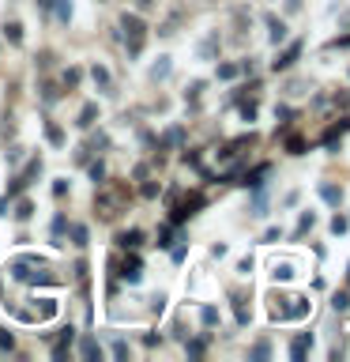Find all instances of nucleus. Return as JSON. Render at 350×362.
<instances>
[{
  "instance_id": "9",
  "label": "nucleus",
  "mask_w": 350,
  "mask_h": 362,
  "mask_svg": "<svg viewBox=\"0 0 350 362\" xmlns=\"http://www.w3.org/2000/svg\"><path fill=\"white\" fill-rule=\"evenodd\" d=\"M4 38H8L12 45H19L23 42V23H4Z\"/></svg>"
},
{
  "instance_id": "2",
  "label": "nucleus",
  "mask_w": 350,
  "mask_h": 362,
  "mask_svg": "<svg viewBox=\"0 0 350 362\" xmlns=\"http://www.w3.org/2000/svg\"><path fill=\"white\" fill-rule=\"evenodd\" d=\"M125 200H128V189L125 185H113V189H106V192L94 196V208H98V215L110 223V219H117V211H121Z\"/></svg>"
},
{
  "instance_id": "32",
  "label": "nucleus",
  "mask_w": 350,
  "mask_h": 362,
  "mask_svg": "<svg viewBox=\"0 0 350 362\" xmlns=\"http://www.w3.org/2000/svg\"><path fill=\"white\" fill-rule=\"evenodd\" d=\"M91 177H94V181H102V177H106V166H102V162H94V166H91Z\"/></svg>"
},
{
  "instance_id": "21",
  "label": "nucleus",
  "mask_w": 350,
  "mask_h": 362,
  "mask_svg": "<svg viewBox=\"0 0 350 362\" xmlns=\"http://www.w3.org/2000/svg\"><path fill=\"white\" fill-rule=\"evenodd\" d=\"M72 242H75V246H87V227L75 223V227H72Z\"/></svg>"
},
{
  "instance_id": "23",
  "label": "nucleus",
  "mask_w": 350,
  "mask_h": 362,
  "mask_svg": "<svg viewBox=\"0 0 350 362\" xmlns=\"http://www.w3.org/2000/svg\"><path fill=\"white\" fill-rule=\"evenodd\" d=\"M56 15H60L64 23H68V19H72V4H68V0H56Z\"/></svg>"
},
{
  "instance_id": "10",
  "label": "nucleus",
  "mask_w": 350,
  "mask_h": 362,
  "mask_svg": "<svg viewBox=\"0 0 350 362\" xmlns=\"http://www.w3.org/2000/svg\"><path fill=\"white\" fill-rule=\"evenodd\" d=\"M79 351H83V359H102V347H98V340H91V336H87L83 343H79Z\"/></svg>"
},
{
  "instance_id": "29",
  "label": "nucleus",
  "mask_w": 350,
  "mask_h": 362,
  "mask_svg": "<svg viewBox=\"0 0 350 362\" xmlns=\"http://www.w3.org/2000/svg\"><path fill=\"white\" fill-rule=\"evenodd\" d=\"M267 355H271V347H267V343H256V347H252V359H267Z\"/></svg>"
},
{
  "instance_id": "8",
  "label": "nucleus",
  "mask_w": 350,
  "mask_h": 362,
  "mask_svg": "<svg viewBox=\"0 0 350 362\" xmlns=\"http://www.w3.org/2000/svg\"><path fill=\"white\" fill-rule=\"evenodd\" d=\"M297 53H301V45H290V49H286V53H282V57L279 60H275V72H279V68H290V64H294V60H297Z\"/></svg>"
},
{
  "instance_id": "5",
  "label": "nucleus",
  "mask_w": 350,
  "mask_h": 362,
  "mask_svg": "<svg viewBox=\"0 0 350 362\" xmlns=\"http://www.w3.org/2000/svg\"><path fill=\"white\" fill-rule=\"evenodd\" d=\"M267 38L279 45V42H286V23H282L279 15H267Z\"/></svg>"
},
{
  "instance_id": "11",
  "label": "nucleus",
  "mask_w": 350,
  "mask_h": 362,
  "mask_svg": "<svg viewBox=\"0 0 350 362\" xmlns=\"http://www.w3.org/2000/svg\"><path fill=\"white\" fill-rule=\"evenodd\" d=\"M309 343H313V340H309V336H297L294 343H290V359H305V351H309Z\"/></svg>"
},
{
  "instance_id": "1",
  "label": "nucleus",
  "mask_w": 350,
  "mask_h": 362,
  "mask_svg": "<svg viewBox=\"0 0 350 362\" xmlns=\"http://www.w3.org/2000/svg\"><path fill=\"white\" fill-rule=\"evenodd\" d=\"M309 309H313V302L301 298V294H279V298H271V321H301V317H309Z\"/></svg>"
},
{
  "instance_id": "31",
  "label": "nucleus",
  "mask_w": 350,
  "mask_h": 362,
  "mask_svg": "<svg viewBox=\"0 0 350 362\" xmlns=\"http://www.w3.org/2000/svg\"><path fill=\"white\" fill-rule=\"evenodd\" d=\"M332 230H335V234H343V230H347V219H343V215H335V219H332Z\"/></svg>"
},
{
  "instance_id": "6",
  "label": "nucleus",
  "mask_w": 350,
  "mask_h": 362,
  "mask_svg": "<svg viewBox=\"0 0 350 362\" xmlns=\"http://www.w3.org/2000/svg\"><path fill=\"white\" fill-rule=\"evenodd\" d=\"M121 275H125L128 283H140V275H143V264H140V257H128V261L121 264Z\"/></svg>"
},
{
  "instance_id": "7",
  "label": "nucleus",
  "mask_w": 350,
  "mask_h": 362,
  "mask_svg": "<svg viewBox=\"0 0 350 362\" xmlns=\"http://www.w3.org/2000/svg\"><path fill=\"white\" fill-rule=\"evenodd\" d=\"M215 53H219V30H211L207 38L200 42V60H211Z\"/></svg>"
},
{
  "instance_id": "37",
  "label": "nucleus",
  "mask_w": 350,
  "mask_h": 362,
  "mask_svg": "<svg viewBox=\"0 0 350 362\" xmlns=\"http://www.w3.org/2000/svg\"><path fill=\"white\" fill-rule=\"evenodd\" d=\"M140 4H143V8H151V4H154V0H140Z\"/></svg>"
},
{
  "instance_id": "26",
  "label": "nucleus",
  "mask_w": 350,
  "mask_h": 362,
  "mask_svg": "<svg viewBox=\"0 0 350 362\" xmlns=\"http://www.w3.org/2000/svg\"><path fill=\"white\" fill-rule=\"evenodd\" d=\"M23 189H27V185H23V177H12V185H8V196H19Z\"/></svg>"
},
{
  "instance_id": "30",
  "label": "nucleus",
  "mask_w": 350,
  "mask_h": 362,
  "mask_svg": "<svg viewBox=\"0 0 350 362\" xmlns=\"http://www.w3.org/2000/svg\"><path fill=\"white\" fill-rule=\"evenodd\" d=\"M0 347H4V351H12V347H15V340H12V332H0Z\"/></svg>"
},
{
  "instance_id": "36",
  "label": "nucleus",
  "mask_w": 350,
  "mask_h": 362,
  "mask_svg": "<svg viewBox=\"0 0 350 362\" xmlns=\"http://www.w3.org/2000/svg\"><path fill=\"white\" fill-rule=\"evenodd\" d=\"M4 208H8V200H0V215H8V211H4Z\"/></svg>"
},
{
  "instance_id": "14",
  "label": "nucleus",
  "mask_w": 350,
  "mask_h": 362,
  "mask_svg": "<svg viewBox=\"0 0 350 362\" xmlns=\"http://www.w3.org/2000/svg\"><path fill=\"white\" fill-rule=\"evenodd\" d=\"M169 76V57H158V64H151V79H166Z\"/></svg>"
},
{
  "instance_id": "4",
  "label": "nucleus",
  "mask_w": 350,
  "mask_h": 362,
  "mask_svg": "<svg viewBox=\"0 0 350 362\" xmlns=\"http://www.w3.org/2000/svg\"><path fill=\"white\" fill-rule=\"evenodd\" d=\"M294 275H297V261H275L271 264V279L275 283H290Z\"/></svg>"
},
{
  "instance_id": "17",
  "label": "nucleus",
  "mask_w": 350,
  "mask_h": 362,
  "mask_svg": "<svg viewBox=\"0 0 350 362\" xmlns=\"http://www.w3.org/2000/svg\"><path fill=\"white\" fill-rule=\"evenodd\" d=\"M30 215H34V204H30V200H19V204H15V219H19V223H27Z\"/></svg>"
},
{
  "instance_id": "38",
  "label": "nucleus",
  "mask_w": 350,
  "mask_h": 362,
  "mask_svg": "<svg viewBox=\"0 0 350 362\" xmlns=\"http://www.w3.org/2000/svg\"><path fill=\"white\" fill-rule=\"evenodd\" d=\"M347 272H350V268H347Z\"/></svg>"
},
{
  "instance_id": "25",
  "label": "nucleus",
  "mask_w": 350,
  "mask_h": 362,
  "mask_svg": "<svg viewBox=\"0 0 350 362\" xmlns=\"http://www.w3.org/2000/svg\"><path fill=\"white\" fill-rule=\"evenodd\" d=\"M234 76H238L234 64H219V79H234Z\"/></svg>"
},
{
  "instance_id": "34",
  "label": "nucleus",
  "mask_w": 350,
  "mask_h": 362,
  "mask_svg": "<svg viewBox=\"0 0 350 362\" xmlns=\"http://www.w3.org/2000/svg\"><path fill=\"white\" fill-rule=\"evenodd\" d=\"M113 355H117V359H128V343H113Z\"/></svg>"
},
{
  "instance_id": "16",
  "label": "nucleus",
  "mask_w": 350,
  "mask_h": 362,
  "mask_svg": "<svg viewBox=\"0 0 350 362\" xmlns=\"http://www.w3.org/2000/svg\"><path fill=\"white\" fill-rule=\"evenodd\" d=\"M249 211H252V215H267V192H256V196H252Z\"/></svg>"
},
{
  "instance_id": "20",
  "label": "nucleus",
  "mask_w": 350,
  "mask_h": 362,
  "mask_svg": "<svg viewBox=\"0 0 350 362\" xmlns=\"http://www.w3.org/2000/svg\"><path fill=\"white\" fill-rule=\"evenodd\" d=\"M286 151H290V155H301V151H305V140H301V136H290V140H286Z\"/></svg>"
},
{
  "instance_id": "24",
  "label": "nucleus",
  "mask_w": 350,
  "mask_h": 362,
  "mask_svg": "<svg viewBox=\"0 0 350 362\" xmlns=\"http://www.w3.org/2000/svg\"><path fill=\"white\" fill-rule=\"evenodd\" d=\"M332 305H335L339 313H343V309H350V294H347V290H343V294H335V302H332Z\"/></svg>"
},
{
  "instance_id": "33",
  "label": "nucleus",
  "mask_w": 350,
  "mask_h": 362,
  "mask_svg": "<svg viewBox=\"0 0 350 362\" xmlns=\"http://www.w3.org/2000/svg\"><path fill=\"white\" fill-rule=\"evenodd\" d=\"M215 321H219V309H211V305H207V309H203V324H215Z\"/></svg>"
},
{
  "instance_id": "3",
  "label": "nucleus",
  "mask_w": 350,
  "mask_h": 362,
  "mask_svg": "<svg viewBox=\"0 0 350 362\" xmlns=\"http://www.w3.org/2000/svg\"><path fill=\"white\" fill-rule=\"evenodd\" d=\"M121 27H125V34H128V53H140V49H143V34H147L143 19H140V15H125Z\"/></svg>"
},
{
  "instance_id": "22",
  "label": "nucleus",
  "mask_w": 350,
  "mask_h": 362,
  "mask_svg": "<svg viewBox=\"0 0 350 362\" xmlns=\"http://www.w3.org/2000/svg\"><path fill=\"white\" fill-rule=\"evenodd\" d=\"M313 223H316V215H313V211H305V215L297 219V234H305L309 227H313Z\"/></svg>"
},
{
  "instance_id": "13",
  "label": "nucleus",
  "mask_w": 350,
  "mask_h": 362,
  "mask_svg": "<svg viewBox=\"0 0 350 362\" xmlns=\"http://www.w3.org/2000/svg\"><path fill=\"white\" fill-rule=\"evenodd\" d=\"M91 79H94V83H98L102 91H110V72H106L102 64H94V68H91Z\"/></svg>"
},
{
  "instance_id": "19",
  "label": "nucleus",
  "mask_w": 350,
  "mask_h": 362,
  "mask_svg": "<svg viewBox=\"0 0 350 362\" xmlns=\"http://www.w3.org/2000/svg\"><path fill=\"white\" fill-rule=\"evenodd\" d=\"M320 196H324L328 204H339V200H343V192H339L335 185H324V189H320Z\"/></svg>"
},
{
  "instance_id": "27",
  "label": "nucleus",
  "mask_w": 350,
  "mask_h": 362,
  "mask_svg": "<svg viewBox=\"0 0 350 362\" xmlns=\"http://www.w3.org/2000/svg\"><path fill=\"white\" fill-rule=\"evenodd\" d=\"M158 246H162V249H169V246H173V230H169V227H166L162 234H158Z\"/></svg>"
},
{
  "instance_id": "35",
  "label": "nucleus",
  "mask_w": 350,
  "mask_h": 362,
  "mask_svg": "<svg viewBox=\"0 0 350 362\" xmlns=\"http://www.w3.org/2000/svg\"><path fill=\"white\" fill-rule=\"evenodd\" d=\"M339 27H343V30L350 27V12H343V15H339Z\"/></svg>"
},
{
  "instance_id": "18",
  "label": "nucleus",
  "mask_w": 350,
  "mask_h": 362,
  "mask_svg": "<svg viewBox=\"0 0 350 362\" xmlns=\"http://www.w3.org/2000/svg\"><path fill=\"white\" fill-rule=\"evenodd\" d=\"M45 136H49V144H64V132H60V125H53V121H49V125H45Z\"/></svg>"
},
{
  "instance_id": "15",
  "label": "nucleus",
  "mask_w": 350,
  "mask_h": 362,
  "mask_svg": "<svg viewBox=\"0 0 350 362\" xmlns=\"http://www.w3.org/2000/svg\"><path fill=\"white\" fill-rule=\"evenodd\" d=\"M94 117H98V106H94V102H91V106H83V114H79V129L94 125Z\"/></svg>"
},
{
  "instance_id": "28",
  "label": "nucleus",
  "mask_w": 350,
  "mask_h": 362,
  "mask_svg": "<svg viewBox=\"0 0 350 362\" xmlns=\"http://www.w3.org/2000/svg\"><path fill=\"white\" fill-rule=\"evenodd\" d=\"M64 83H68V87H75V83H79V68H68V72H64Z\"/></svg>"
},
{
  "instance_id": "12",
  "label": "nucleus",
  "mask_w": 350,
  "mask_h": 362,
  "mask_svg": "<svg viewBox=\"0 0 350 362\" xmlns=\"http://www.w3.org/2000/svg\"><path fill=\"white\" fill-rule=\"evenodd\" d=\"M117 242H121V246H125V249H140L143 234H140V230H125V234H121V238H117Z\"/></svg>"
}]
</instances>
